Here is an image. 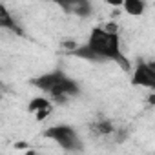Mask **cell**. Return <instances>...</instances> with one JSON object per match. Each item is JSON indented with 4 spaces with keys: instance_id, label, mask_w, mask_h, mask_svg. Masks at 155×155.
<instances>
[{
    "instance_id": "obj_3",
    "label": "cell",
    "mask_w": 155,
    "mask_h": 155,
    "mask_svg": "<svg viewBox=\"0 0 155 155\" xmlns=\"http://www.w3.org/2000/svg\"><path fill=\"white\" fill-rule=\"evenodd\" d=\"M48 2L57 4L64 13L73 15V17H79V18H86L93 11L91 0H48Z\"/></svg>"
},
{
    "instance_id": "obj_5",
    "label": "cell",
    "mask_w": 155,
    "mask_h": 155,
    "mask_svg": "<svg viewBox=\"0 0 155 155\" xmlns=\"http://www.w3.org/2000/svg\"><path fill=\"white\" fill-rule=\"evenodd\" d=\"M28 111L35 115V119L38 122H42L44 119H48L53 111V104L49 102L48 97H33L28 104Z\"/></svg>"
},
{
    "instance_id": "obj_11",
    "label": "cell",
    "mask_w": 155,
    "mask_h": 155,
    "mask_svg": "<svg viewBox=\"0 0 155 155\" xmlns=\"http://www.w3.org/2000/svg\"><path fill=\"white\" fill-rule=\"evenodd\" d=\"M148 104H150V106H155V93H151V95L148 97Z\"/></svg>"
},
{
    "instance_id": "obj_7",
    "label": "cell",
    "mask_w": 155,
    "mask_h": 155,
    "mask_svg": "<svg viewBox=\"0 0 155 155\" xmlns=\"http://www.w3.org/2000/svg\"><path fill=\"white\" fill-rule=\"evenodd\" d=\"M0 26H2L4 29H8V31H11V33H15V35H18V37L24 35V31L20 29V26L17 24V20L9 15V11H8L6 6L0 8Z\"/></svg>"
},
{
    "instance_id": "obj_1",
    "label": "cell",
    "mask_w": 155,
    "mask_h": 155,
    "mask_svg": "<svg viewBox=\"0 0 155 155\" xmlns=\"http://www.w3.org/2000/svg\"><path fill=\"white\" fill-rule=\"evenodd\" d=\"M86 44L99 57H102L104 60H113L124 71H130V62L122 55V49H120V37H119V33H111V31L104 29L102 26H97V28L91 29L90 38H88Z\"/></svg>"
},
{
    "instance_id": "obj_4",
    "label": "cell",
    "mask_w": 155,
    "mask_h": 155,
    "mask_svg": "<svg viewBox=\"0 0 155 155\" xmlns=\"http://www.w3.org/2000/svg\"><path fill=\"white\" fill-rule=\"evenodd\" d=\"M131 84L142 86V88H148V90L155 91V71L150 68L148 62L139 60V64L135 66L133 75H131Z\"/></svg>"
},
{
    "instance_id": "obj_6",
    "label": "cell",
    "mask_w": 155,
    "mask_h": 155,
    "mask_svg": "<svg viewBox=\"0 0 155 155\" xmlns=\"http://www.w3.org/2000/svg\"><path fill=\"white\" fill-rule=\"evenodd\" d=\"M62 79H64V73L62 71H51V73H46V75H40V77H37V79H33L31 84L49 95Z\"/></svg>"
},
{
    "instance_id": "obj_8",
    "label": "cell",
    "mask_w": 155,
    "mask_h": 155,
    "mask_svg": "<svg viewBox=\"0 0 155 155\" xmlns=\"http://www.w3.org/2000/svg\"><path fill=\"white\" fill-rule=\"evenodd\" d=\"M90 131H91V135H95V137H108V135H111V133L115 131V126H113V122L108 120V119H99V120H95V122L90 126Z\"/></svg>"
},
{
    "instance_id": "obj_2",
    "label": "cell",
    "mask_w": 155,
    "mask_h": 155,
    "mask_svg": "<svg viewBox=\"0 0 155 155\" xmlns=\"http://www.w3.org/2000/svg\"><path fill=\"white\" fill-rule=\"evenodd\" d=\"M44 137L49 140H55L62 150L66 151H82V140L71 126L68 124H57L44 131Z\"/></svg>"
},
{
    "instance_id": "obj_9",
    "label": "cell",
    "mask_w": 155,
    "mask_h": 155,
    "mask_svg": "<svg viewBox=\"0 0 155 155\" xmlns=\"http://www.w3.org/2000/svg\"><path fill=\"white\" fill-rule=\"evenodd\" d=\"M122 8L131 17H140L144 13V2H142V0H124Z\"/></svg>"
},
{
    "instance_id": "obj_10",
    "label": "cell",
    "mask_w": 155,
    "mask_h": 155,
    "mask_svg": "<svg viewBox=\"0 0 155 155\" xmlns=\"http://www.w3.org/2000/svg\"><path fill=\"white\" fill-rule=\"evenodd\" d=\"M104 2H106L108 6H111V8H120V6L124 4V0H104Z\"/></svg>"
},
{
    "instance_id": "obj_12",
    "label": "cell",
    "mask_w": 155,
    "mask_h": 155,
    "mask_svg": "<svg viewBox=\"0 0 155 155\" xmlns=\"http://www.w3.org/2000/svg\"><path fill=\"white\" fill-rule=\"evenodd\" d=\"M148 64H150V68H151V69L155 71V60H151V62H148Z\"/></svg>"
}]
</instances>
